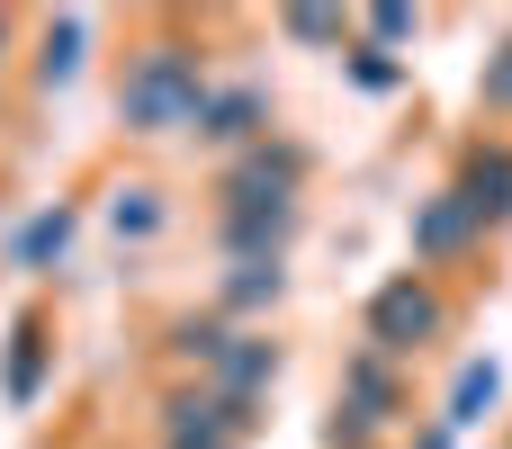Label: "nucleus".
I'll return each instance as SVG.
<instances>
[{
  "mask_svg": "<svg viewBox=\"0 0 512 449\" xmlns=\"http://www.w3.org/2000/svg\"><path fill=\"white\" fill-rule=\"evenodd\" d=\"M423 324H432V306H423L414 288H396V297L378 306V333H423Z\"/></svg>",
  "mask_w": 512,
  "mask_h": 449,
  "instance_id": "f257e3e1",
  "label": "nucleus"
}]
</instances>
